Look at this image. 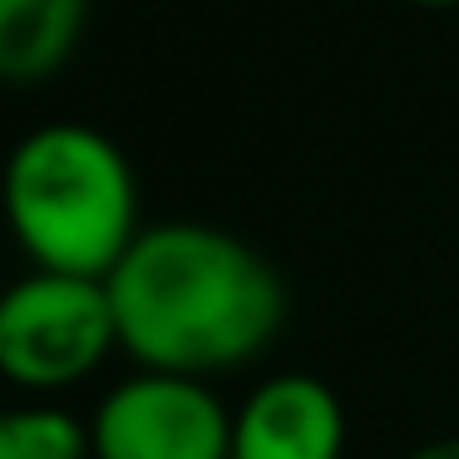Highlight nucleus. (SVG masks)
I'll return each mask as SVG.
<instances>
[{
	"label": "nucleus",
	"mask_w": 459,
	"mask_h": 459,
	"mask_svg": "<svg viewBox=\"0 0 459 459\" xmlns=\"http://www.w3.org/2000/svg\"><path fill=\"white\" fill-rule=\"evenodd\" d=\"M119 346L143 370L212 376L267 351L287 316L272 262L212 222H159L104 277Z\"/></svg>",
	"instance_id": "obj_1"
},
{
	"label": "nucleus",
	"mask_w": 459,
	"mask_h": 459,
	"mask_svg": "<svg viewBox=\"0 0 459 459\" xmlns=\"http://www.w3.org/2000/svg\"><path fill=\"white\" fill-rule=\"evenodd\" d=\"M0 203L11 238L40 272L109 277L139 238V183L109 134L40 124L5 159Z\"/></svg>",
	"instance_id": "obj_2"
},
{
	"label": "nucleus",
	"mask_w": 459,
	"mask_h": 459,
	"mask_svg": "<svg viewBox=\"0 0 459 459\" xmlns=\"http://www.w3.org/2000/svg\"><path fill=\"white\" fill-rule=\"evenodd\" d=\"M119 346L100 277L40 272L0 291V376L21 390H65Z\"/></svg>",
	"instance_id": "obj_3"
},
{
	"label": "nucleus",
	"mask_w": 459,
	"mask_h": 459,
	"mask_svg": "<svg viewBox=\"0 0 459 459\" xmlns=\"http://www.w3.org/2000/svg\"><path fill=\"white\" fill-rule=\"evenodd\" d=\"M90 445L94 459H228L232 415L208 380L143 370L100 400Z\"/></svg>",
	"instance_id": "obj_4"
},
{
	"label": "nucleus",
	"mask_w": 459,
	"mask_h": 459,
	"mask_svg": "<svg viewBox=\"0 0 459 459\" xmlns=\"http://www.w3.org/2000/svg\"><path fill=\"white\" fill-rule=\"evenodd\" d=\"M346 410L321 376H272L232 415L228 459H341Z\"/></svg>",
	"instance_id": "obj_5"
},
{
	"label": "nucleus",
	"mask_w": 459,
	"mask_h": 459,
	"mask_svg": "<svg viewBox=\"0 0 459 459\" xmlns=\"http://www.w3.org/2000/svg\"><path fill=\"white\" fill-rule=\"evenodd\" d=\"M90 0H0V80L40 84L74 55Z\"/></svg>",
	"instance_id": "obj_6"
},
{
	"label": "nucleus",
	"mask_w": 459,
	"mask_h": 459,
	"mask_svg": "<svg viewBox=\"0 0 459 459\" xmlns=\"http://www.w3.org/2000/svg\"><path fill=\"white\" fill-rule=\"evenodd\" d=\"M0 459H94L90 425L55 405L0 410Z\"/></svg>",
	"instance_id": "obj_7"
},
{
	"label": "nucleus",
	"mask_w": 459,
	"mask_h": 459,
	"mask_svg": "<svg viewBox=\"0 0 459 459\" xmlns=\"http://www.w3.org/2000/svg\"><path fill=\"white\" fill-rule=\"evenodd\" d=\"M405 459H459V435L435 439V445H420L415 455H405Z\"/></svg>",
	"instance_id": "obj_8"
},
{
	"label": "nucleus",
	"mask_w": 459,
	"mask_h": 459,
	"mask_svg": "<svg viewBox=\"0 0 459 459\" xmlns=\"http://www.w3.org/2000/svg\"><path fill=\"white\" fill-rule=\"evenodd\" d=\"M415 5H429V11H445V5H459V0H415Z\"/></svg>",
	"instance_id": "obj_9"
},
{
	"label": "nucleus",
	"mask_w": 459,
	"mask_h": 459,
	"mask_svg": "<svg viewBox=\"0 0 459 459\" xmlns=\"http://www.w3.org/2000/svg\"><path fill=\"white\" fill-rule=\"evenodd\" d=\"M0 410H5V405H0Z\"/></svg>",
	"instance_id": "obj_10"
}]
</instances>
